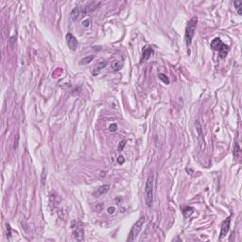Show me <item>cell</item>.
Returning <instances> with one entry per match:
<instances>
[{"mask_svg": "<svg viewBox=\"0 0 242 242\" xmlns=\"http://www.w3.org/2000/svg\"><path fill=\"white\" fill-rule=\"evenodd\" d=\"M109 189H110V185H103L98 186L92 194H93V196L95 198H98L102 195H104L105 193H107L109 191Z\"/></svg>", "mask_w": 242, "mask_h": 242, "instance_id": "8", "label": "cell"}, {"mask_svg": "<svg viewBox=\"0 0 242 242\" xmlns=\"http://www.w3.org/2000/svg\"><path fill=\"white\" fill-rule=\"evenodd\" d=\"M152 53H153V49L151 47H147L146 49H144L142 57H141V63L147 62V61L149 59V57L152 55Z\"/></svg>", "mask_w": 242, "mask_h": 242, "instance_id": "10", "label": "cell"}, {"mask_svg": "<svg viewBox=\"0 0 242 242\" xmlns=\"http://www.w3.org/2000/svg\"><path fill=\"white\" fill-rule=\"evenodd\" d=\"M94 59V56H87V57H85L83 58L82 60H81V62H80V64H88V63H91V61Z\"/></svg>", "mask_w": 242, "mask_h": 242, "instance_id": "19", "label": "cell"}, {"mask_svg": "<svg viewBox=\"0 0 242 242\" xmlns=\"http://www.w3.org/2000/svg\"><path fill=\"white\" fill-rule=\"evenodd\" d=\"M196 127H197V131H198V134H199V140H200V145H202V149L203 148L204 146H205V143H204V140H203V134H202V127H200V122L199 121H196Z\"/></svg>", "mask_w": 242, "mask_h": 242, "instance_id": "11", "label": "cell"}, {"mask_svg": "<svg viewBox=\"0 0 242 242\" xmlns=\"http://www.w3.org/2000/svg\"><path fill=\"white\" fill-rule=\"evenodd\" d=\"M240 153H241V149H240V147L238 145V143H235V147H234V157L235 159H238L240 156Z\"/></svg>", "mask_w": 242, "mask_h": 242, "instance_id": "15", "label": "cell"}, {"mask_svg": "<svg viewBox=\"0 0 242 242\" xmlns=\"http://www.w3.org/2000/svg\"><path fill=\"white\" fill-rule=\"evenodd\" d=\"M126 143H127V141L125 140H122V141H120L119 142V145H118V151H123V149H124V147L126 146Z\"/></svg>", "mask_w": 242, "mask_h": 242, "instance_id": "21", "label": "cell"}, {"mask_svg": "<svg viewBox=\"0 0 242 242\" xmlns=\"http://www.w3.org/2000/svg\"><path fill=\"white\" fill-rule=\"evenodd\" d=\"M6 227H7V236H8V237H10L12 235V229H11V227H10L9 224H7Z\"/></svg>", "mask_w": 242, "mask_h": 242, "instance_id": "23", "label": "cell"}, {"mask_svg": "<svg viewBox=\"0 0 242 242\" xmlns=\"http://www.w3.org/2000/svg\"><path fill=\"white\" fill-rule=\"evenodd\" d=\"M107 64H108V62H100L96 67L94 68V70L92 71V75H93L94 77L97 76V75L101 72V70H103L104 68L107 66Z\"/></svg>", "mask_w": 242, "mask_h": 242, "instance_id": "9", "label": "cell"}, {"mask_svg": "<svg viewBox=\"0 0 242 242\" xmlns=\"http://www.w3.org/2000/svg\"><path fill=\"white\" fill-rule=\"evenodd\" d=\"M16 41V37H14V36H12V37H11V46L12 47L13 46V45H14V42Z\"/></svg>", "mask_w": 242, "mask_h": 242, "instance_id": "27", "label": "cell"}, {"mask_svg": "<svg viewBox=\"0 0 242 242\" xmlns=\"http://www.w3.org/2000/svg\"><path fill=\"white\" fill-rule=\"evenodd\" d=\"M109 130H110L111 132H117V124H111L110 127H109Z\"/></svg>", "mask_w": 242, "mask_h": 242, "instance_id": "22", "label": "cell"}, {"mask_svg": "<svg viewBox=\"0 0 242 242\" xmlns=\"http://www.w3.org/2000/svg\"><path fill=\"white\" fill-rule=\"evenodd\" d=\"M80 16V9L79 8H76L74 9L72 12H71V17H72L73 20H77L79 19Z\"/></svg>", "mask_w": 242, "mask_h": 242, "instance_id": "17", "label": "cell"}, {"mask_svg": "<svg viewBox=\"0 0 242 242\" xmlns=\"http://www.w3.org/2000/svg\"><path fill=\"white\" fill-rule=\"evenodd\" d=\"M153 188H154V175L151 174L146 181L145 186V202L148 207H151L153 202Z\"/></svg>", "mask_w": 242, "mask_h": 242, "instance_id": "1", "label": "cell"}, {"mask_svg": "<svg viewBox=\"0 0 242 242\" xmlns=\"http://www.w3.org/2000/svg\"><path fill=\"white\" fill-rule=\"evenodd\" d=\"M222 44H223L222 41H221L220 38H215L212 41V43H211V48L213 50H219Z\"/></svg>", "mask_w": 242, "mask_h": 242, "instance_id": "13", "label": "cell"}, {"mask_svg": "<svg viewBox=\"0 0 242 242\" xmlns=\"http://www.w3.org/2000/svg\"><path fill=\"white\" fill-rule=\"evenodd\" d=\"M66 43H67L68 47H69L71 50H76L78 47V45H79L78 40L76 39V37H75L72 33L66 34Z\"/></svg>", "mask_w": 242, "mask_h": 242, "instance_id": "6", "label": "cell"}, {"mask_svg": "<svg viewBox=\"0 0 242 242\" xmlns=\"http://www.w3.org/2000/svg\"><path fill=\"white\" fill-rule=\"evenodd\" d=\"M117 162H118V164H120V165H121V164H123L125 162V159H124L123 156H122V155L119 156L118 159H117Z\"/></svg>", "mask_w": 242, "mask_h": 242, "instance_id": "24", "label": "cell"}, {"mask_svg": "<svg viewBox=\"0 0 242 242\" xmlns=\"http://www.w3.org/2000/svg\"><path fill=\"white\" fill-rule=\"evenodd\" d=\"M230 223H231V217H229L227 220H225L223 221L222 224H221L220 239H222V238L228 234V232H229V229H230Z\"/></svg>", "mask_w": 242, "mask_h": 242, "instance_id": "7", "label": "cell"}, {"mask_svg": "<svg viewBox=\"0 0 242 242\" xmlns=\"http://www.w3.org/2000/svg\"><path fill=\"white\" fill-rule=\"evenodd\" d=\"M115 211V208L114 206H111V207H109V208H108V213L109 214H114Z\"/></svg>", "mask_w": 242, "mask_h": 242, "instance_id": "25", "label": "cell"}, {"mask_svg": "<svg viewBox=\"0 0 242 242\" xmlns=\"http://www.w3.org/2000/svg\"><path fill=\"white\" fill-rule=\"evenodd\" d=\"M198 24V18L197 17H193V18L190 19V21L187 24V27L185 29V43L186 46H189L192 43V39L194 36V33H195V29Z\"/></svg>", "mask_w": 242, "mask_h": 242, "instance_id": "2", "label": "cell"}, {"mask_svg": "<svg viewBox=\"0 0 242 242\" xmlns=\"http://www.w3.org/2000/svg\"><path fill=\"white\" fill-rule=\"evenodd\" d=\"M229 50H230V47L228 46L227 45H225V44H222L220 46V48L219 49L220 51V58H225L227 56V54L229 53Z\"/></svg>", "mask_w": 242, "mask_h": 242, "instance_id": "12", "label": "cell"}, {"mask_svg": "<svg viewBox=\"0 0 242 242\" xmlns=\"http://www.w3.org/2000/svg\"><path fill=\"white\" fill-rule=\"evenodd\" d=\"M82 25L84 26V27H88L90 25V20L89 19H86V20H84L83 21V23H82Z\"/></svg>", "mask_w": 242, "mask_h": 242, "instance_id": "26", "label": "cell"}, {"mask_svg": "<svg viewBox=\"0 0 242 242\" xmlns=\"http://www.w3.org/2000/svg\"><path fill=\"white\" fill-rule=\"evenodd\" d=\"M158 78H159V80H161L162 82L165 83V84H169V82H170L169 78L166 77L165 74H159V75H158Z\"/></svg>", "mask_w": 242, "mask_h": 242, "instance_id": "18", "label": "cell"}, {"mask_svg": "<svg viewBox=\"0 0 242 242\" xmlns=\"http://www.w3.org/2000/svg\"><path fill=\"white\" fill-rule=\"evenodd\" d=\"M122 67H123V63L119 62V61H114L113 63H112V69L115 71H119Z\"/></svg>", "mask_w": 242, "mask_h": 242, "instance_id": "16", "label": "cell"}, {"mask_svg": "<svg viewBox=\"0 0 242 242\" xmlns=\"http://www.w3.org/2000/svg\"><path fill=\"white\" fill-rule=\"evenodd\" d=\"M234 5L236 7V9L237 10V13L239 15H241V6H242V2L241 1H235L234 2Z\"/></svg>", "mask_w": 242, "mask_h": 242, "instance_id": "20", "label": "cell"}, {"mask_svg": "<svg viewBox=\"0 0 242 242\" xmlns=\"http://www.w3.org/2000/svg\"><path fill=\"white\" fill-rule=\"evenodd\" d=\"M144 223H145V217H140V219L136 221V222L134 224V226L132 227L131 231H130L127 241H134L136 237L138 236L139 233H140V231L142 230V227H143V225H144Z\"/></svg>", "mask_w": 242, "mask_h": 242, "instance_id": "3", "label": "cell"}, {"mask_svg": "<svg viewBox=\"0 0 242 242\" xmlns=\"http://www.w3.org/2000/svg\"><path fill=\"white\" fill-rule=\"evenodd\" d=\"M71 227H72L73 237L75 239L78 241L82 240L84 231H83V226H82V224H81V222H80V221H73Z\"/></svg>", "mask_w": 242, "mask_h": 242, "instance_id": "4", "label": "cell"}, {"mask_svg": "<svg viewBox=\"0 0 242 242\" xmlns=\"http://www.w3.org/2000/svg\"><path fill=\"white\" fill-rule=\"evenodd\" d=\"M182 212H183V217H190L193 214L194 208H193V207H190V206H185V207H183V208L182 209Z\"/></svg>", "mask_w": 242, "mask_h": 242, "instance_id": "14", "label": "cell"}, {"mask_svg": "<svg viewBox=\"0 0 242 242\" xmlns=\"http://www.w3.org/2000/svg\"><path fill=\"white\" fill-rule=\"evenodd\" d=\"M100 5H101V2H98V1H93V2L88 3L83 9H80V15H85V14H87V13L96 11Z\"/></svg>", "mask_w": 242, "mask_h": 242, "instance_id": "5", "label": "cell"}]
</instances>
